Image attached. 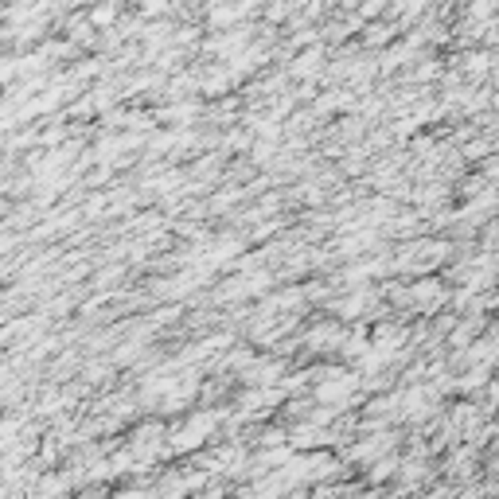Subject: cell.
Here are the masks:
<instances>
[{
    "label": "cell",
    "mask_w": 499,
    "mask_h": 499,
    "mask_svg": "<svg viewBox=\"0 0 499 499\" xmlns=\"http://www.w3.org/2000/svg\"><path fill=\"white\" fill-rule=\"evenodd\" d=\"M211 429H215V418H211V414H199L191 426H183L180 433H176L172 445H176V449H195V445H203V437H207Z\"/></svg>",
    "instance_id": "cell-1"
},
{
    "label": "cell",
    "mask_w": 499,
    "mask_h": 499,
    "mask_svg": "<svg viewBox=\"0 0 499 499\" xmlns=\"http://www.w3.org/2000/svg\"><path fill=\"white\" fill-rule=\"evenodd\" d=\"M109 20H113V8H109V4H106V8H98V12H94V24H109Z\"/></svg>",
    "instance_id": "cell-3"
},
{
    "label": "cell",
    "mask_w": 499,
    "mask_h": 499,
    "mask_svg": "<svg viewBox=\"0 0 499 499\" xmlns=\"http://www.w3.org/2000/svg\"><path fill=\"white\" fill-rule=\"evenodd\" d=\"M355 386H359V379H355V374H336L332 382H320V386H316V398L332 406V402H344Z\"/></svg>",
    "instance_id": "cell-2"
}]
</instances>
